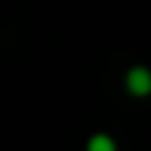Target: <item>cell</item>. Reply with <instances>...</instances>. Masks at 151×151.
<instances>
[{
	"label": "cell",
	"mask_w": 151,
	"mask_h": 151,
	"mask_svg": "<svg viewBox=\"0 0 151 151\" xmlns=\"http://www.w3.org/2000/svg\"><path fill=\"white\" fill-rule=\"evenodd\" d=\"M125 90L133 98H149L151 96V69L149 66H130L125 72Z\"/></svg>",
	"instance_id": "obj_1"
},
{
	"label": "cell",
	"mask_w": 151,
	"mask_h": 151,
	"mask_svg": "<svg viewBox=\"0 0 151 151\" xmlns=\"http://www.w3.org/2000/svg\"><path fill=\"white\" fill-rule=\"evenodd\" d=\"M85 151H119V146L109 133H93L85 143Z\"/></svg>",
	"instance_id": "obj_2"
}]
</instances>
